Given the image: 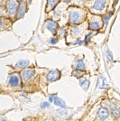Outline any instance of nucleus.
I'll return each mask as SVG.
<instances>
[{"instance_id":"nucleus-1","label":"nucleus","mask_w":120,"mask_h":121,"mask_svg":"<svg viewBox=\"0 0 120 121\" xmlns=\"http://www.w3.org/2000/svg\"><path fill=\"white\" fill-rule=\"evenodd\" d=\"M60 77V73L59 71L57 70H53V71H51L48 75H47V80L50 81V82H52V81H55L57 80H59Z\"/></svg>"},{"instance_id":"nucleus-2","label":"nucleus","mask_w":120,"mask_h":121,"mask_svg":"<svg viewBox=\"0 0 120 121\" xmlns=\"http://www.w3.org/2000/svg\"><path fill=\"white\" fill-rule=\"evenodd\" d=\"M34 71L33 69H25L21 72V77L24 81H27L34 75Z\"/></svg>"},{"instance_id":"nucleus-3","label":"nucleus","mask_w":120,"mask_h":121,"mask_svg":"<svg viewBox=\"0 0 120 121\" xmlns=\"http://www.w3.org/2000/svg\"><path fill=\"white\" fill-rule=\"evenodd\" d=\"M70 20L72 24H78L80 22V15L77 11H71L70 13Z\"/></svg>"},{"instance_id":"nucleus-4","label":"nucleus","mask_w":120,"mask_h":121,"mask_svg":"<svg viewBox=\"0 0 120 121\" xmlns=\"http://www.w3.org/2000/svg\"><path fill=\"white\" fill-rule=\"evenodd\" d=\"M6 7H7L8 13H9L10 15H14L15 13V11H16V9H17V4L15 3V1H9V2L7 3Z\"/></svg>"},{"instance_id":"nucleus-5","label":"nucleus","mask_w":120,"mask_h":121,"mask_svg":"<svg viewBox=\"0 0 120 121\" xmlns=\"http://www.w3.org/2000/svg\"><path fill=\"white\" fill-rule=\"evenodd\" d=\"M46 27L48 28V30H50L51 33H56L58 29V25L57 23H55L53 21H47L46 22Z\"/></svg>"},{"instance_id":"nucleus-6","label":"nucleus","mask_w":120,"mask_h":121,"mask_svg":"<svg viewBox=\"0 0 120 121\" xmlns=\"http://www.w3.org/2000/svg\"><path fill=\"white\" fill-rule=\"evenodd\" d=\"M26 11V4L24 1H20V5L18 8V17H23Z\"/></svg>"},{"instance_id":"nucleus-7","label":"nucleus","mask_w":120,"mask_h":121,"mask_svg":"<svg viewBox=\"0 0 120 121\" xmlns=\"http://www.w3.org/2000/svg\"><path fill=\"white\" fill-rule=\"evenodd\" d=\"M99 117L101 120H105L108 117V111L105 108H101L99 110Z\"/></svg>"},{"instance_id":"nucleus-8","label":"nucleus","mask_w":120,"mask_h":121,"mask_svg":"<svg viewBox=\"0 0 120 121\" xmlns=\"http://www.w3.org/2000/svg\"><path fill=\"white\" fill-rule=\"evenodd\" d=\"M106 5V1H96L93 7L97 9V10H101L104 8V6Z\"/></svg>"},{"instance_id":"nucleus-9","label":"nucleus","mask_w":120,"mask_h":121,"mask_svg":"<svg viewBox=\"0 0 120 121\" xmlns=\"http://www.w3.org/2000/svg\"><path fill=\"white\" fill-rule=\"evenodd\" d=\"M9 84L11 86H17L19 84V78L16 75H13L9 79Z\"/></svg>"},{"instance_id":"nucleus-10","label":"nucleus","mask_w":120,"mask_h":121,"mask_svg":"<svg viewBox=\"0 0 120 121\" xmlns=\"http://www.w3.org/2000/svg\"><path fill=\"white\" fill-rule=\"evenodd\" d=\"M98 87L100 88V89H106V87H107V82H106V79L103 76H101L99 79Z\"/></svg>"},{"instance_id":"nucleus-11","label":"nucleus","mask_w":120,"mask_h":121,"mask_svg":"<svg viewBox=\"0 0 120 121\" xmlns=\"http://www.w3.org/2000/svg\"><path fill=\"white\" fill-rule=\"evenodd\" d=\"M80 84L85 91H87L88 88H89V85H90V81L88 79H81L80 81Z\"/></svg>"},{"instance_id":"nucleus-12","label":"nucleus","mask_w":120,"mask_h":121,"mask_svg":"<svg viewBox=\"0 0 120 121\" xmlns=\"http://www.w3.org/2000/svg\"><path fill=\"white\" fill-rule=\"evenodd\" d=\"M53 102H54V104L55 105H57V106H60V107H64L66 106V104H65V102L62 100L61 99H59V98H56L55 97L54 98V99H53Z\"/></svg>"},{"instance_id":"nucleus-13","label":"nucleus","mask_w":120,"mask_h":121,"mask_svg":"<svg viewBox=\"0 0 120 121\" xmlns=\"http://www.w3.org/2000/svg\"><path fill=\"white\" fill-rule=\"evenodd\" d=\"M75 67L77 68V70L82 71V70H84V68H85V64H84V62H83V60H77V62H76Z\"/></svg>"},{"instance_id":"nucleus-14","label":"nucleus","mask_w":120,"mask_h":121,"mask_svg":"<svg viewBox=\"0 0 120 121\" xmlns=\"http://www.w3.org/2000/svg\"><path fill=\"white\" fill-rule=\"evenodd\" d=\"M28 64H29V61L27 60H21L20 61H18L16 63V67H18V68H25Z\"/></svg>"},{"instance_id":"nucleus-15","label":"nucleus","mask_w":120,"mask_h":121,"mask_svg":"<svg viewBox=\"0 0 120 121\" xmlns=\"http://www.w3.org/2000/svg\"><path fill=\"white\" fill-rule=\"evenodd\" d=\"M111 113H112V116L116 117V118H117L118 117H119V109H118V108L117 107H113L112 108H111Z\"/></svg>"},{"instance_id":"nucleus-16","label":"nucleus","mask_w":120,"mask_h":121,"mask_svg":"<svg viewBox=\"0 0 120 121\" xmlns=\"http://www.w3.org/2000/svg\"><path fill=\"white\" fill-rule=\"evenodd\" d=\"M58 4V1H53V0H51L48 1V4H47V11H50L51 9L53 8V6Z\"/></svg>"},{"instance_id":"nucleus-17","label":"nucleus","mask_w":120,"mask_h":121,"mask_svg":"<svg viewBox=\"0 0 120 121\" xmlns=\"http://www.w3.org/2000/svg\"><path fill=\"white\" fill-rule=\"evenodd\" d=\"M99 27H100L99 23V22H97V21L90 23V28L91 29V30H98Z\"/></svg>"},{"instance_id":"nucleus-18","label":"nucleus","mask_w":120,"mask_h":121,"mask_svg":"<svg viewBox=\"0 0 120 121\" xmlns=\"http://www.w3.org/2000/svg\"><path fill=\"white\" fill-rule=\"evenodd\" d=\"M73 75L76 76L77 78H80L81 76L83 75V71H79V70H77V71H73Z\"/></svg>"},{"instance_id":"nucleus-19","label":"nucleus","mask_w":120,"mask_h":121,"mask_svg":"<svg viewBox=\"0 0 120 121\" xmlns=\"http://www.w3.org/2000/svg\"><path fill=\"white\" fill-rule=\"evenodd\" d=\"M106 53H107V56L108 60H109L110 61H113V56H112V54H111V52L109 51V49H108V48L107 49V52H106Z\"/></svg>"},{"instance_id":"nucleus-20","label":"nucleus","mask_w":120,"mask_h":121,"mask_svg":"<svg viewBox=\"0 0 120 121\" xmlns=\"http://www.w3.org/2000/svg\"><path fill=\"white\" fill-rule=\"evenodd\" d=\"M111 15H112V13H108L107 15H106V16H104V18H103V20H104V24H107L108 20H109V18L111 17Z\"/></svg>"},{"instance_id":"nucleus-21","label":"nucleus","mask_w":120,"mask_h":121,"mask_svg":"<svg viewBox=\"0 0 120 121\" xmlns=\"http://www.w3.org/2000/svg\"><path fill=\"white\" fill-rule=\"evenodd\" d=\"M49 106H50V104H49V102H43L42 104H41V108H49Z\"/></svg>"},{"instance_id":"nucleus-22","label":"nucleus","mask_w":120,"mask_h":121,"mask_svg":"<svg viewBox=\"0 0 120 121\" xmlns=\"http://www.w3.org/2000/svg\"><path fill=\"white\" fill-rule=\"evenodd\" d=\"M60 115H65V114H67V110L66 109H62V108H60V109H58V111H57Z\"/></svg>"},{"instance_id":"nucleus-23","label":"nucleus","mask_w":120,"mask_h":121,"mask_svg":"<svg viewBox=\"0 0 120 121\" xmlns=\"http://www.w3.org/2000/svg\"><path fill=\"white\" fill-rule=\"evenodd\" d=\"M72 33L74 34V35H77V34H79V28H73L72 29Z\"/></svg>"},{"instance_id":"nucleus-24","label":"nucleus","mask_w":120,"mask_h":121,"mask_svg":"<svg viewBox=\"0 0 120 121\" xmlns=\"http://www.w3.org/2000/svg\"><path fill=\"white\" fill-rule=\"evenodd\" d=\"M55 96L54 95H52V96L50 97V99H49V100H50V102H53V99H54Z\"/></svg>"},{"instance_id":"nucleus-25","label":"nucleus","mask_w":120,"mask_h":121,"mask_svg":"<svg viewBox=\"0 0 120 121\" xmlns=\"http://www.w3.org/2000/svg\"><path fill=\"white\" fill-rule=\"evenodd\" d=\"M51 43L52 44H54V43H57V40H56L55 38H52V39L51 40Z\"/></svg>"},{"instance_id":"nucleus-26","label":"nucleus","mask_w":120,"mask_h":121,"mask_svg":"<svg viewBox=\"0 0 120 121\" xmlns=\"http://www.w3.org/2000/svg\"><path fill=\"white\" fill-rule=\"evenodd\" d=\"M83 42L82 41H80V40H78V41H76L75 43H74V44H80V43H82Z\"/></svg>"},{"instance_id":"nucleus-27","label":"nucleus","mask_w":120,"mask_h":121,"mask_svg":"<svg viewBox=\"0 0 120 121\" xmlns=\"http://www.w3.org/2000/svg\"><path fill=\"white\" fill-rule=\"evenodd\" d=\"M90 36H91V33H90L89 35H88V36H87V38H86V41H88L89 39L90 38Z\"/></svg>"},{"instance_id":"nucleus-28","label":"nucleus","mask_w":120,"mask_h":121,"mask_svg":"<svg viewBox=\"0 0 120 121\" xmlns=\"http://www.w3.org/2000/svg\"><path fill=\"white\" fill-rule=\"evenodd\" d=\"M2 25H3V19H1V18H0V27H1Z\"/></svg>"},{"instance_id":"nucleus-29","label":"nucleus","mask_w":120,"mask_h":121,"mask_svg":"<svg viewBox=\"0 0 120 121\" xmlns=\"http://www.w3.org/2000/svg\"><path fill=\"white\" fill-rule=\"evenodd\" d=\"M2 14H3V8L0 7V15H2Z\"/></svg>"},{"instance_id":"nucleus-30","label":"nucleus","mask_w":120,"mask_h":121,"mask_svg":"<svg viewBox=\"0 0 120 121\" xmlns=\"http://www.w3.org/2000/svg\"><path fill=\"white\" fill-rule=\"evenodd\" d=\"M0 121H5L4 118H2V117H0Z\"/></svg>"}]
</instances>
